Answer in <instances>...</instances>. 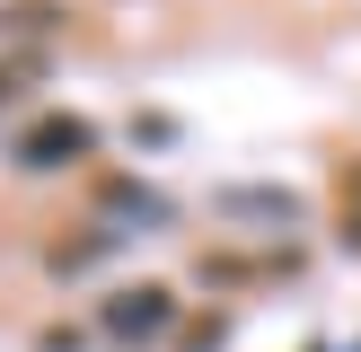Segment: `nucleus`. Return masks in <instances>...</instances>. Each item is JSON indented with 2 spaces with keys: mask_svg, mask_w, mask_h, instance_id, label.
<instances>
[{
  "mask_svg": "<svg viewBox=\"0 0 361 352\" xmlns=\"http://www.w3.org/2000/svg\"><path fill=\"white\" fill-rule=\"evenodd\" d=\"M80 150H88V123H71V115H62V123H35V132L18 141L27 168H62V158H80Z\"/></svg>",
  "mask_w": 361,
  "mask_h": 352,
  "instance_id": "f257e3e1",
  "label": "nucleus"
},
{
  "mask_svg": "<svg viewBox=\"0 0 361 352\" xmlns=\"http://www.w3.org/2000/svg\"><path fill=\"white\" fill-rule=\"evenodd\" d=\"M168 326V291H123L106 308V334H159Z\"/></svg>",
  "mask_w": 361,
  "mask_h": 352,
  "instance_id": "f03ea898",
  "label": "nucleus"
}]
</instances>
